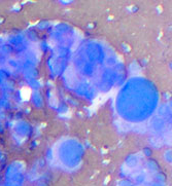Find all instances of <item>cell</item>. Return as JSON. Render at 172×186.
<instances>
[{
    "mask_svg": "<svg viewBox=\"0 0 172 186\" xmlns=\"http://www.w3.org/2000/svg\"><path fill=\"white\" fill-rule=\"evenodd\" d=\"M29 97H30V90L27 88H23V91H22V98H23L24 100H28Z\"/></svg>",
    "mask_w": 172,
    "mask_h": 186,
    "instance_id": "obj_1",
    "label": "cell"
}]
</instances>
